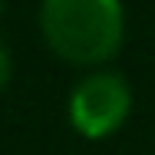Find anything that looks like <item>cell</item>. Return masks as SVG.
I'll return each instance as SVG.
<instances>
[{
	"mask_svg": "<svg viewBox=\"0 0 155 155\" xmlns=\"http://www.w3.org/2000/svg\"><path fill=\"white\" fill-rule=\"evenodd\" d=\"M129 86L112 73H96L89 79H83L73 99H69V119L76 125V132H83L86 139H102L109 132H116L129 116Z\"/></svg>",
	"mask_w": 155,
	"mask_h": 155,
	"instance_id": "7a4b0ae2",
	"label": "cell"
},
{
	"mask_svg": "<svg viewBox=\"0 0 155 155\" xmlns=\"http://www.w3.org/2000/svg\"><path fill=\"white\" fill-rule=\"evenodd\" d=\"M10 79V56H7V50H3V43H0V86Z\"/></svg>",
	"mask_w": 155,
	"mask_h": 155,
	"instance_id": "3957f363",
	"label": "cell"
},
{
	"mask_svg": "<svg viewBox=\"0 0 155 155\" xmlns=\"http://www.w3.org/2000/svg\"><path fill=\"white\" fill-rule=\"evenodd\" d=\"M40 23L46 43L69 63L109 60L122 40L119 0H43Z\"/></svg>",
	"mask_w": 155,
	"mask_h": 155,
	"instance_id": "6da1fadb",
	"label": "cell"
}]
</instances>
